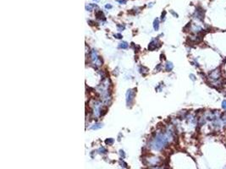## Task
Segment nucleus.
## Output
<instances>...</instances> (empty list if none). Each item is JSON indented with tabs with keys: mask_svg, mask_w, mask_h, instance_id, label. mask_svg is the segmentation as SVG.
I'll list each match as a JSON object with an SVG mask.
<instances>
[{
	"mask_svg": "<svg viewBox=\"0 0 226 169\" xmlns=\"http://www.w3.org/2000/svg\"><path fill=\"white\" fill-rule=\"evenodd\" d=\"M208 80L211 86H214V87L218 88L222 86L223 80H222V74H221L220 69H216L211 72L208 76Z\"/></svg>",
	"mask_w": 226,
	"mask_h": 169,
	"instance_id": "obj_1",
	"label": "nucleus"
},
{
	"mask_svg": "<svg viewBox=\"0 0 226 169\" xmlns=\"http://www.w3.org/2000/svg\"><path fill=\"white\" fill-rule=\"evenodd\" d=\"M134 96H135V91H134L133 90H128L127 91V93H126V102H127L128 106L131 105Z\"/></svg>",
	"mask_w": 226,
	"mask_h": 169,
	"instance_id": "obj_2",
	"label": "nucleus"
},
{
	"mask_svg": "<svg viewBox=\"0 0 226 169\" xmlns=\"http://www.w3.org/2000/svg\"><path fill=\"white\" fill-rule=\"evenodd\" d=\"M204 9H197V11H196V13L194 14L195 18H197V19H199V20H203V18H204Z\"/></svg>",
	"mask_w": 226,
	"mask_h": 169,
	"instance_id": "obj_3",
	"label": "nucleus"
},
{
	"mask_svg": "<svg viewBox=\"0 0 226 169\" xmlns=\"http://www.w3.org/2000/svg\"><path fill=\"white\" fill-rule=\"evenodd\" d=\"M173 68H174V65H173V64L171 63V62H167V63H166V64H165V69L167 71H171L173 69Z\"/></svg>",
	"mask_w": 226,
	"mask_h": 169,
	"instance_id": "obj_4",
	"label": "nucleus"
},
{
	"mask_svg": "<svg viewBox=\"0 0 226 169\" xmlns=\"http://www.w3.org/2000/svg\"><path fill=\"white\" fill-rule=\"evenodd\" d=\"M153 28H154L155 31H158V28H159V20H158V19H156L154 22H153Z\"/></svg>",
	"mask_w": 226,
	"mask_h": 169,
	"instance_id": "obj_5",
	"label": "nucleus"
},
{
	"mask_svg": "<svg viewBox=\"0 0 226 169\" xmlns=\"http://www.w3.org/2000/svg\"><path fill=\"white\" fill-rule=\"evenodd\" d=\"M220 118H221V120H222V122H223V125L226 126V112H225V113H221Z\"/></svg>",
	"mask_w": 226,
	"mask_h": 169,
	"instance_id": "obj_6",
	"label": "nucleus"
},
{
	"mask_svg": "<svg viewBox=\"0 0 226 169\" xmlns=\"http://www.w3.org/2000/svg\"><path fill=\"white\" fill-rule=\"evenodd\" d=\"M129 47L128 43L126 41H122L121 43L120 44V46H119V48H122V49H126Z\"/></svg>",
	"mask_w": 226,
	"mask_h": 169,
	"instance_id": "obj_7",
	"label": "nucleus"
},
{
	"mask_svg": "<svg viewBox=\"0 0 226 169\" xmlns=\"http://www.w3.org/2000/svg\"><path fill=\"white\" fill-rule=\"evenodd\" d=\"M102 127H103V124L102 123H96V124H94L93 126H91V130H99V129H101Z\"/></svg>",
	"mask_w": 226,
	"mask_h": 169,
	"instance_id": "obj_8",
	"label": "nucleus"
},
{
	"mask_svg": "<svg viewBox=\"0 0 226 169\" xmlns=\"http://www.w3.org/2000/svg\"><path fill=\"white\" fill-rule=\"evenodd\" d=\"M96 6H97L96 4H89L88 6L86 7V9L87 11H91V9H92V8H94V7H96Z\"/></svg>",
	"mask_w": 226,
	"mask_h": 169,
	"instance_id": "obj_9",
	"label": "nucleus"
},
{
	"mask_svg": "<svg viewBox=\"0 0 226 169\" xmlns=\"http://www.w3.org/2000/svg\"><path fill=\"white\" fill-rule=\"evenodd\" d=\"M96 16L98 17V18H99V19H101V18H103V17H104L103 13V12H102V11L97 12V13H96Z\"/></svg>",
	"mask_w": 226,
	"mask_h": 169,
	"instance_id": "obj_10",
	"label": "nucleus"
},
{
	"mask_svg": "<svg viewBox=\"0 0 226 169\" xmlns=\"http://www.w3.org/2000/svg\"><path fill=\"white\" fill-rule=\"evenodd\" d=\"M105 143L107 145H112V144L114 143V140L113 139H108V140H106Z\"/></svg>",
	"mask_w": 226,
	"mask_h": 169,
	"instance_id": "obj_11",
	"label": "nucleus"
},
{
	"mask_svg": "<svg viewBox=\"0 0 226 169\" xmlns=\"http://www.w3.org/2000/svg\"><path fill=\"white\" fill-rule=\"evenodd\" d=\"M222 108L223 110L226 111V101H222Z\"/></svg>",
	"mask_w": 226,
	"mask_h": 169,
	"instance_id": "obj_12",
	"label": "nucleus"
},
{
	"mask_svg": "<svg viewBox=\"0 0 226 169\" xmlns=\"http://www.w3.org/2000/svg\"><path fill=\"white\" fill-rule=\"evenodd\" d=\"M165 14H166V12L163 11V13L162 14V20H164L165 19Z\"/></svg>",
	"mask_w": 226,
	"mask_h": 169,
	"instance_id": "obj_13",
	"label": "nucleus"
},
{
	"mask_svg": "<svg viewBox=\"0 0 226 169\" xmlns=\"http://www.w3.org/2000/svg\"><path fill=\"white\" fill-rule=\"evenodd\" d=\"M117 1L120 4H125L126 3V0H117Z\"/></svg>",
	"mask_w": 226,
	"mask_h": 169,
	"instance_id": "obj_14",
	"label": "nucleus"
},
{
	"mask_svg": "<svg viewBox=\"0 0 226 169\" xmlns=\"http://www.w3.org/2000/svg\"><path fill=\"white\" fill-rule=\"evenodd\" d=\"M99 151H103V153H106V151H106L103 147H101L100 149H99Z\"/></svg>",
	"mask_w": 226,
	"mask_h": 169,
	"instance_id": "obj_15",
	"label": "nucleus"
},
{
	"mask_svg": "<svg viewBox=\"0 0 226 169\" xmlns=\"http://www.w3.org/2000/svg\"><path fill=\"white\" fill-rule=\"evenodd\" d=\"M115 36H117V38H119V39L122 38V36H121V35H120V34H117V35H115Z\"/></svg>",
	"mask_w": 226,
	"mask_h": 169,
	"instance_id": "obj_16",
	"label": "nucleus"
},
{
	"mask_svg": "<svg viewBox=\"0 0 226 169\" xmlns=\"http://www.w3.org/2000/svg\"><path fill=\"white\" fill-rule=\"evenodd\" d=\"M190 77H191V79H192V80H196V78H195V76L193 75V74H191Z\"/></svg>",
	"mask_w": 226,
	"mask_h": 169,
	"instance_id": "obj_17",
	"label": "nucleus"
},
{
	"mask_svg": "<svg viewBox=\"0 0 226 169\" xmlns=\"http://www.w3.org/2000/svg\"><path fill=\"white\" fill-rule=\"evenodd\" d=\"M170 12H171V14H173V15H175V17H178V14H176V13H175V12H174V11H172V10H171Z\"/></svg>",
	"mask_w": 226,
	"mask_h": 169,
	"instance_id": "obj_18",
	"label": "nucleus"
},
{
	"mask_svg": "<svg viewBox=\"0 0 226 169\" xmlns=\"http://www.w3.org/2000/svg\"><path fill=\"white\" fill-rule=\"evenodd\" d=\"M106 9H111L112 8V5H110V4H107V5L105 6Z\"/></svg>",
	"mask_w": 226,
	"mask_h": 169,
	"instance_id": "obj_19",
	"label": "nucleus"
},
{
	"mask_svg": "<svg viewBox=\"0 0 226 169\" xmlns=\"http://www.w3.org/2000/svg\"><path fill=\"white\" fill-rule=\"evenodd\" d=\"M93 1H96V2H98L99 0H93Z\"/></svg>",
	"mask_w": 226,
	"mask_h": 169,
	"instance_id": "obj_20",
	"label": "nucleus"
}]
</instances>
